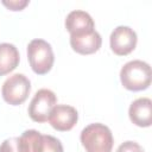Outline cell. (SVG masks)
Returning <instances> with one entry per match:
<instances>
[{"label": "cell", "instance_id": "cell-1", "mask_svg": "<svg viewBox=\"0 0 152 152\" xmlns=\"http://www.w3.org/2000/svg\"><path fill=\"white\" fill-rule=\"evenodd\" d=\"M152 71L148 63L134 59L127 62L120 70V81L122 86L131 91L145 90L150 87Z\"/></svg>", "mask_w": 152, "mask_h": 152}, {"label": "cell", "instance_id": "cell-2", "mask_svg": "<svg viewBox=\"0 0 152 152\" xmlns=\"http://www.w3.org/2000/svg\"><path fill=\"white\" fill-rule=\"evenodd\" d=\"M80 139L87 152H112L114 144L112 131L100 122L86 126L81 132Z\"/></svg>", "mask_w": 152, "mask_h": 152}, {"label": "cell", "instance_id": "cell-3", "mask_svg": "<svg viewBox=\"0 0 152 152\" xmlns=\"http://www.w3.org/2000/svg\"><path fill=\"white\" fill-rule=\"evenodd\" d=\"M27 59L37 75L48 74L55 62L51 45L44 39H32L27 45Z\"/></svg>", "mask_w": 152, "mask_h": 152}, {"label": "cell", "instance_id": "cell-4", "mask_svg": "<svg viewBox=\"0 0 152 152\" xmlns=\"http://www.w3.org/2000/svg\"><path fill=\"white\" fill-rule=\"evenodd\" d=\"M31 91V82L24 74L11 75L2 84L1 94L4 100L12 104L19 106L28 97Z\"/></svg>", "mask_w": 152, "mask_h": 152}, {"label": "cell", "instance_id": "cell-5", "mask_svg": "<svg viewBox=\"0 0 152 152\" xmlns=\"http://www.w3.org/2000/svg\"><path fill=\"white\" fill-rule=\"evenodd\" d=\"M57 97L55 93L50 89H39L28 104V115L36 122H45L52 108L56 106Z\"/></svg>", "mask_w": 152, "mask_h": 152}, {"label": "cell", "instance_id": "cell-6", "mask_svg": "<svg viewBox=\"0 0 152 152\" xmlns=\"http://www.w3.org/2000/svg\"><path fill=\"white\" fill-rule=\"evenodd\" d=\"M137 33L133 28L128 26H118L115 27L109 37L110 49L118 56H126L131 53L137 46Z\"/></svg>", "mask_w": 152, "mask_h": 152}, {"label": "cell", "instance_id": "cell-7", "mask_svg": "<svg viewBox=\"0 0 152 152\" xmlns=\"http://www.w3.org/2000/svg\"><path fill=\"white\" fill-rule=\"evenodd\" d=\"M48 120L55 129L59 132H66L76 125L78 120V113L72 106L56 104L52 108Z\"/></svg>", "mask_w": 152, "mask_h": 152}, {"label": "cell", "instance_id": "cell-8", "mask_svg": "<svg viewBox=\"0 0 152 152\" xmlns=\"http://www.w3.org/2000/svg\"><path fill=\"white\" fill-rule=\"evenodd\" d=\"M70 45L72 50L80 55H90L96 51L102 45V38L96 30L70 34Z\"/></svg>", "mask_w": 152, "mask_h": 152}, {"label": "cell", "instance_id": "cell-9", "mask_svg": "<svg viewBox=\"0 0 152 152\" xmlns=\"http://www.w3.org/2000/svg\"><path fill=\"white\" fill-rule=\"evenodd\" d=\"M131 121L139 127H150L152 124V101L148 97L134 100L128 109Z\"/></svg>", "mask_w": 152, "mask_h": 152}, {"label": "cell", "instance_id": "cell-10", "mask_svg": "<svg viewBox=\"0 0 152 152\" xmlns=\"http://www.w3.org/2000/svg\"><path fill=\"white\" fill-rule=\"evenodd\" d=\"M95 24L91 15L81 10L71 11L65 19V28L69 31L70 34H77L87 31L95 30Z\"/></svg>", "mask_w": 152, "mask_h": 152}, {"label": "cell", "instance_id": "cell-11", "mask_svg": "<svg viewBox=\"0 0 152 152\" xmlns=\"http://www.w3.org/2000/svg\"><path fill=\"white\" fill-rule=\"evenodd\" d=\"M20 61L18 49L10 43L0 44V76L13 71Z\"/></svg>", "mask_w": 152, "mask_h": 152}, {"label": "cell", "instance_id": "cell-12", "mask_svg": "<svg viewBox=\"0 0 152 152\" xmlns=\"http://www.w3.org/2000/svg\"><path fill=\"white\" fill-rule=\"evenodd\" d=\"M40 152H63V145L57 138L43 134Z\"/></svg>", "mask_w": 152, "mask_h": 152}, {"label": "cell", "instance_id": "cell-13", "mask_svg": "<svg viewBox=\"0 0 152 152\" xmlns=\"http://www.w3.org/2000/svg\"><path fill=\"white\" fill-rule=\"evenodd\" d=\"M0 152H21L19 137H13L4 140L0 145Z\"/></svg>", "mask_w": 152, "mask_h": 152}, {"label": "cell", "instance_id": "cell-14", "mask_svg": "<svg viewBox=\"0 0 152 152\" xmlns=\"http://www.w3.org/2000/svg\"><path fill=\"white\" fill-rule=\"evenodd\" d=\"M116 152H145V151H144V148H142L138 142L128 140V141L122 142V144L118 147Z\"/></svg>", "mask_w": 152, "mask_h": 152}, {"label": "cell", "instance_id": "cell-15", "mask_svg": "<svg viewBox=\"0 0 152 152\" xmlns=\"http://www.w3.org/2000/svg\"><path fill=\"white\" fill-rule=\"evenodd\" d=\"M2 5H5L11 11H21L26 5H28V0H10V1H2Z\"/></svg>", "mask_w": 152, "mask_h": 152}]
</instances>
